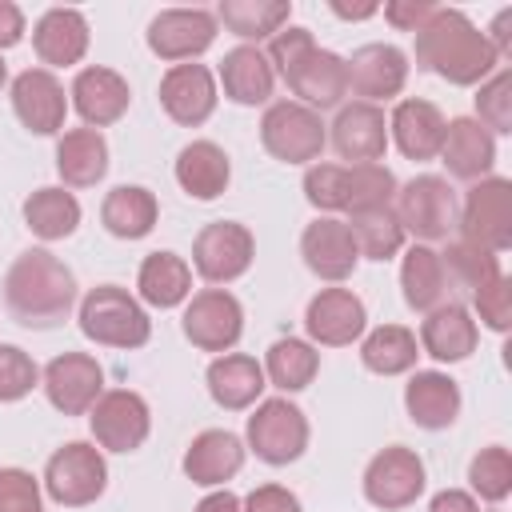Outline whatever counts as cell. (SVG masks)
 <instances>
[{
	"mask_svg": "<svg viewBox=\"0 0 512 512\" xmlns=\"http://www.w3.org/2000/svg\"><path fill=\"white\" fill-rule=\"evenodd\" d=\"M400 288H404V304L412 312H432L444 304L448 284H444V268H440V252L432 244H412L400 260Z\"/></svg>",
	"mask_w": 512,
	"mask_h": 512,
	"instance_id": "obj_35",
	"label": "cell"
},
{
	"mask_svg": "<svg viewBox=\"0 0 512 512\" xmlns=\"http://www.w3.org/2000/svg\"><path fill=\"white\" fill-rule=\"evenodd\" d=\"M332 148L348 164H380L388 152V116L380 104H340L332 120Z\"/></svg>",
	"mask_w": 512,
	"mask_h": 512,
	"instance_id": "obj_18",
	"label": "cell"
},
{
	"mask_svg": "<svg viewBox=\"0 0 512 512\" xmlns=\"http://www.w3.org/2000/svg\"><path fill=\"white\" fill-rule=\"evenodd\" d=\"M440 268H444L448 292H460L472 300L484 284H492L500 276V256H492L468 240H448V248L440 252Z\"/></svg>",
	"mask_w": 512,
	"mask_h": 512,
	"instance_id": "obj_40",
	"label": "cell"
},
{
	"mask_svg": "<svg viewBox=\"0 0 512 512\" xmlns=\"http://www.w3.org/2000/svg\"><path fill=\"white\" fill-rule=\"evenodd\" d=\"M40 384L56 412L88 416L92 404L104 396V368L88 352H64V356L48 360V368L40 372Z\"/></svg>",
	"mask_w": 512,
	"mask_h": 512,
	"instance_id": "obj_14",
	"label": "cell"
},
{
	"mask_svg": "<svg viewBox=\"0 0 512 512\" xmlns=\"http://www.w3.org/2000/svg\"><path fill=\"white\" fill-rule=\"evenodd\" d=\"M368 328V308L364 300L352 292V288H320L308 308H304V332H308V344H320V348H344L352 340H360Z\"/></svg>",
	"mask_w": 512,
	"mask_h": 512,
	"instance_id": "obj_15",
	"label": "cell"
},
{
	"mask_svg": "<svg viewBox=\"0 0 512 512\" xmlns=\"http://www.w3.org/2000/svg\"><path fill=\"white\" fill-rule=\"evenodd\" d=\"M208 380V396L224 408V412H244L252 404H260L268 380H264V364L248 352H224L208 364L204 372Z\"/></svg>",
	"mask_w": 512,
	"mask_h": 512,
	"instance_id": "obj_26",
	"label": "cell"
},
{
	"mask_svg": "<svg viewBox=\"0 0 512 512\" xmlns=\"http://www.w3.org/2000/svg\"><path fill=\"white\" fill-rule=\"evenodd\" d=\"M492 512H500V508H492Z\"/></svg>",
	"mask_w": 512,
	"mask_h": 512,
	"instance_id": "obj_57",
	"label": "cell"
},
{
	"mask_svg": "<svg viewBox=\"0 0 512 512\" xmlns=\"http://www.w3.org/2000/svg\"><path fill=\"white\" fill-rule=\"evenodd\" d=\"M300 256L308 264V272H316L320 280L328 284H340L356 272L360 264V252H356V240L348 232L344 220L336 216H316L304 232H300Z\"/></svg>",
	"mask_w": 512,
	"mask_h": 512,
	"instance_id": "obj_22",
	"label": "cell"
},
{
	"mask_svg": "<svg viewBox=\"0 0 512 512\" xmlns=\"http://www.w3.org/2000/svg\"><path fill=\"white\" fill-rule=\"evenodd\" d=\"M304 200L316 212H348V164H308L304 172Z\"/></svg>",
	"mask_w": 512,
	"mask_h": 512,
	"instance_id": "obj_45",
	"label": "cell"
},
{
	"mask_svg": "<svg viewBox=\"0 0 512 512\" xmlns=\"http://www.w3.org/2000/svg\"><path fill=\"white\" fill-rule=\"evenodd\" d=\"M220 84H224V96L232 104L256 108V104H268V96L276 88V72H272L268 56L256 44H240V48L224 52V60H220Z\"/></svg>",
	"mask_w": 512,
	"mask_h": 512,
	"instance_id": "obj_30",
	"label": "cell"
},
{
	"mask_svg": "<svg viewBox=\"0 0 512 512\" xmlns=\"http://www.w3.org/2000/svg\"><path fill=\"white\" fill-rule=\"evenodd\" d=\"M332 12L340 20H368V16L380 12V4H344V0H332Z\"/></svg>",
	"mask_w": 512,
	"mask_h": 512,
	"instance_id": "obj_55",
	"label": "cell"
},
{
	"mask_svg": "<svg viewBox=\"0 0 512 512\" xmlns=\"http://www.w3.org/2000/svg\"><path fill=\"white\" fill-rule=\"evenodd\" d=\"M216 76L204 64H172L160 76V108L180 128H196L216 112Z\"/></svg>",
	"mask_w": 512,
	"mask_h": 512,
	"instance_id": "obj_21",
	"label": "cell"
},
{
	"mask_svg": "<svg viewBox=\"0 0 512 512\" xmlns=\"http://www.w3.org/2000/svg\"><path fill=\"white\" fill-rule=\"evenodd\" d=\"M436 12L432 0H388L384 4V20L396 28V32H420V24Z\"/></svg>",
	"mask_w": 512,
	"mask_h": 512,
	"instance_id": "obj_50",
	"label": "cell"
},
{
	"mask_svg": "<svg viewBox=\"0 0 512 512\" xmlns=\"http://www.w3.org/2000/svg\"><path fill=\"white\" fill-rule=\"evenodd\" d=\"M232 180V164L228 152L212 140H192L176 152V184L192 196V200H216L224 196Z\"/></svg>",
	"mask_w": 512,
	"mask_h": 512,
	"instance_id": "obj_31",
	"label": "cell"
},
{
	"mask_svg": "<svg viewBox=\"0 0 512 512\" xmlns=\"http://www.w3.org/2000/svg\"><path fill=\"white\" fill-rule=\"evenodd\" d=\"M416 356H420L416 332L404 328V324H380L360 344V360L376 376H404V372L416 368Z\"/></svg>",
	"mask_w": 512,
	"mask_h": 512,
	"instance_id": "obj_38",
	"label": "cell"
},
{
	"mask_svg": "<svg viewBox=\"0 0 512 512\" xmlns=\"http://www.w3.org/2000/svg\"><path fill=\"white\" fill-rule=\"evenodd\" d=\"M248 448L272 464V468H284L292 460L304 456L308 448V416L288 400V396H272V400H260L256 412L248 416Z\"/></svg>",
	"mask_w": 512,
	"mask_h": 512,
	"instance_id": "obj_9",
	"label": "cell"
},
{
	"mask_svg": "<svg viewBox=\"0 0 512 512\" xmlns=\"http://www.w3.org/2000/svg\"><path fill=\"white\" fill-rule=\"evenodd\" d=\"M76 320H80V332L104 348H144L152 336V320L144 304L120 284L88 288L76 308Z\"/></svg>",
	"mask_w": 512,
	"mask_h": 512,
	"instance_id": "obj_4",
	"label": "cell"
},
{
	"mask_svg": "<svg viewBox=\"0 0 512 512\" xmlns=\"http://www.w3.org/2000/svg\"><path fill=\"white\" fill-rule=\"evenodd\" d=\"M348 92L360 96L364 104H380L404 92L408 84V56L396 44H360L344 60Z\"/></svg>",
	"mask_w": 512,
	"mask_h": 512,
	"instance_id": "obj_17",
	"label": "cell"
},
{
	"mask_svg": "<svg viewBox=\"0 0 512 512\" xmlns=\"http://www.w3.org/2000/svg\"><path fill=\"white\" fill-rule=\"evenodd\" d=\"M56 172L68 188H92L108 172V140L96 128H68L56 140Z\"/></svg>",
	"mask_w": 512,
	"mask_h": 512,
	"instance_id": "obj_32",
	"label": "cell"
},
{
	"mask_svg": "<svg viewBox=\"0 0 512 512\" xmlns=\"http://www.w3.org/2000/svg\"><path fill=\"white\" fill-rule=\"evenodd\" d=\"M212 16L244 44H252V40L260 44V40H272L288 24L292 4L288 0H220V8Z\"/></svg>",
	"mask_w": 512,
	"mask_h": 512,
	"instance_id": "obj_36",
	"label": "cell"
},
{
	"mask_svg": "<svg viewBox=\"0 0 512 512\" xmlns=\"http://www.w3.org/2000/svg\"><path fill=\"white\" fill-rule=\"evenodd\" d=\"M136 292L152 308H176L192 296V264L176 252H148L136 272Z\"/></svg>",
	"mask_w": 512,
	"mask_h": 512,
	"instance_id": "obj_34",
	"label": "cell"
},
{
	"mask_svg": "<svg viewBox=\"0 0 512 512\" xmlns=\"http://www.w3.org/2000/svg\"><path fill=\"white\" fill-rule=\"evenodd\" d=\"M428 512H480V504H476V496L464 492V488H444V492L432 496Z\"/></svg>",
	"mask_w": 512,
	"mask_h": 512,
	"instance_id": "obj_52",
	"label": "cell"
},
{
	"mask_svg": "<svg viewBox=\"0 0 512 512\" xmlns=\"http://www.w3.org/2000/svg\"><path fill=\"white\" fill-rule=\"evenodd\" d=\"M440 160H444L448 176L476 184V180L492 176V164H496V136H492L488 128H480L472 116H456V120L444 124Z\"/></svg>",
	"mask_w": 512,
	"mask_h": 512,
	"instance_id": "obj_25",
	"label": "cell"
},
{
	"mask_svg": "<svg viewBox=\"0 0 512 512\" xmlns=\"http://www.w3.org/2000/svg\"><path fill=\"white\" fill-rule=\"evenodd\" d=\"M396 188L400 184L384 164H348V216L372 212V208H392Z\"/></svg>",
	"mask_w": 512,
	"mask_h": 512,
	"instance_id": "obj_43",
	"label": "cell"
},
{
	"mask_svg": "<svg viewBox=\"0 0 512 512\" xmlns=\"http://www.w3.org/2000/svg\"><path fill=\"white\" fill-rule=\"evenodd\" d=\"M424 484H428L424 460L404 444H392V448L376 452L364 468V500L372 508H384V512L416 504Z\"/></svg>",
	"mask_w": 512,
	"mask_h": 512,
	"instance_id": "obj_12",
	"label": "cell"
},
{
	"mask_svg": "<svg viewBox=\"0 0 512 512\" xmlns=\"http://www.w3.org/2000/svg\"><path fill=\"white\" fill-rule=\"evenodd\" d=\"M416 64L456 88H472L500 68V56L460 8H436L416 32Z\"/></svg>",
	"mask_w": 512,
	"mask_h": 512,
	"instance_id": "obj_1",
	"label": "cell"
},
{
	"mask_svg": "<svg viewBox=\"0 0 512 512\" xmlns=\"http://www.w3.org/2000/svg\"><path fill=\"white\" fill-rule=\"evenodd\" d=\"M24 40V12L12 0H0V52Z\"/></svg>",
	"mask_w": 512,
	"mask_h": 512,
	"instance_id": "obj_51",
	"label": "cell"
},
{
	"mask_svg": "<svg viewBox=\"0 0 512 512\" xmlns=\"http://www.w3.org/2000/svg\"><path fill=\"white\" fill-rule=\"evenodd\" d=\"M68 96H72V108L84 120V128H96V132L108 128V124H116L128 112V104H132L128 80L116 68H104V64L80 68L76 80H72V88H68Z\"/></svg>",
	"mask_w": 512,
	"mask_h": 512,
	"instance_id": "obj_20",
	"label": "cell"
},
{
	"mask_svg": "<svg viewBox=\"0 0 512 512\" xmlns=\"http://www.w3.org/2000/svg\"><path fill=\"white\" fill-rule=\"evenodd\" d=\"M392 212L404 228V236H416L420 244H432V240H448V232L456 228V192L444 176H412L408 184L396 188V200H392Z\"/></svg>",
	"mask_w": 512,
	"mask_h": 512,
	"instance_id": "obj_7",
	"label": "cell"
},
{
	"mask_svg": "<svg viewBox=\"0 0 512 512\" xmlns=\"http://www.w3.org/2000/svg\"><path fill=\"white\" fill-rule=\"evenodd\" d=\"M32 48H36L40 64H48V72L80 64L84 52H88V20H84V12L48 8L32 28Z\"/></svg>",
	"mask_w": 512,
	"mask_h": 512,
	"instance_id": "obj_28",
	"label": "cell"
},
{
	"mask_svg": "<svg viewBox=\"0 0 512 512\" xmlns=\"http://www.w3.org/2000/svg\"><path fill=\"white\" fill-rule=\"evenodd\" d=\"M260 144L280 164H316L328 144V124L296 100H276L260 116Z\"/></svg>",
	"mask_w": 512,
	"mask_h": 512,
	"instance_id": "obj_5",
	"label": "cell"
},
{
	"mask_svg": "<svg viewBox=\"0 0 512 512\" xmlns=\"http://www.w3.org/2000/svg\"><path fill=\"white\" fill-rule=\"evenodd\" d=\"M484 36H488V44L500 60L512 56V8H500L496 20H492V32H484Z\"/></svg>",
	"mask_w": 512,
	"mask_h": 512,
	"instance_id": "obj_53",
	"label": "cell"
},
{
	"mask_svg": "<svg viewBox=\"0 0 512 512\" xmlns=\"http://www.w3.org/2000/svg\"><path fill=\"white\" fill-rule=\"evenodd\" d=\"M24 224L40 240H64L80 228V200L68 188H36L24 200Z\"/></svg>",
	"mask_w": 512,
	"mask_h": 512,
	"instance_id": "obj_39",
	"label": "cell"
},
{
	"mask_svg": "<svg viewBox=\"0 0 512 512\" xmlns=\"http://www.w3.org/2000/svg\"><path fill=\"white\" fill-rule=\"evenodd\" d=\"M36 384H40L36 360L24 348H16V344H0V404L24 400Z\"/></svg>",
	"mask_w": 512,
	"mask_h": 512,
	"instance_id": "obj_46",
	"label": "cell"
},
{
	"mask_svg": "<svg viewBox=\"0 0 512 512\" xmlns=\"http://www.w3.org/2000/svg\"><path fill=\"white\" fill-rule=\"evenodd\" d=\"M4 304L24 328H56L76 308V276L48 248H28L4 276Z\"/></svg>",
	"mask_w": 512,
	"mask_h": 512,
	"instance_id": "obj_2",
	"label": "cell"
},
{
	"mask_svg": "<svg viewBox=\"0 0 512 512\" xmlns=\"http://www.w3.org/2000/svg\"><path fill=\"white\" fill-rule=\"evenodd\" d=\"M476 340H480V328L472 320V312L464 304H440L432 312H424V324H420V352L440 360V364H460L476 352Z\"/></svg>",
	"mask_w": 512,
	"mask_h": 512,
	"instance_id": "obj_23",
	"label": "cell"
},
{
	"mask_svg": "<svg viewBox=\"0 0 512 512\" xmlns=\"http://www.w3.org/2000/svg\"><path fill=\"white\" fill-rule=\"evenodd\" d=\"M252 256H256V240L240 220H212L192 240V268L212 288L240 280L252 268Z\"/></svg>",
	"mask_w": 512,
	"mask_h": 512,
	"instance_id": "obj_10",
	"label": "cell"
},
{
	"mask_svg": "<svg viewBox=\"0 0 512 512\" xmlns=\"http://www.w3.org/2000/svg\"><path fill=\"white\" fill-rule=\"evenodd\" d=\"M160 220V204L144 184H116L100 204V224L116 240H144Z\"/></svg>",
	"mask_w": 512,
	"mask_h": 512,
	"instance_id": "obj_33",
	"label": "cell"
},
{
	"mask_svg": "<svg viewBox=\"0 0 512 512\" xmlns=\"http://www.w3.org/2000/svg\"><path fill=\"white\" fill-rule=\"evenodd\" d=\"M108 488V464L96 444L68 440L60 444L44 464V492L64 508L96 504Z\"/></svg>",
	"mask_w": 512,
	"mask_h": 512,
	"instance_id": "obj_8",
	"label": "cell"
},
{
	"mask_svg": "<svg viewBox=\"0 0 512 512\" xmlns=\"http://www.w3.org/2000/svg\"><path fill=\"white\" fill-rule=\"evenodd\" d=\"M268 64L272 72L284 76V84L292 88L296 104L324 112V108H340L348 96V76H344V56H336L332 48H320L312 40L308 28L284 24L272 40H268Z\"/></svg>",
	"mask_w": 512,
	"mask_h": 512,
	"instance_id": "obj_3",
	"label": "cell"
},
{
	"mask_svg": "<svg viewBox=\"0 0 512 512\" xmlns=\"http://www.w3.org/2000/svg\"><path fill=\"white\" fill-rule=\"evenodd\" d=\"M444 112L432 104V100H400L388 116V136L396 140V148L408 156V160H432L440 156V144H444Z\"/></svg>",
	"mask_w": 512,
	"mask_h": 512,
	"instance_id": "obj_29",
	"label": "cell"
},
{
	"mask_svg": "<svg viewBox=\"0 0 512 512\" xmlns=\"http://www.w3.org/2000/svg\"><path fill=\"white\" fill-rule=\"evenodd\" d=\"M12 112L16 120L36 132V136H56L64 132V116H68V96L64 84L48 72V68H24L12 80Z\"/></svg>",
	"mask_w": 512,
	"mask_h": 512,
	"instance_id": "obj_19",
	"label": "cell"
},
{
	"mask_svg": "<svg viewBox=\"0 0 512 512\" xmlns=\"http://www.w3.org/2000/svg\"><path fill=\"white\" fill-rule=\"evenodd\" d=\"M244 440L228 428H204L184 452V476L200 488H220L244 468Z\"/></svg>",
	"mask_w": 512,
	"mask_h": 512,
	"instance_id": "obj_24",
	"label": "cell"
},
{
	"mask_svg": "<svg viewBox=\"0 0 512 512\" xmlns=\"http://www.w3.org/2000/svg\"><path fill=\"white\" fill-rule=\"evenodd\" d=\"M472 308H476V316H480L484 328L508 332V328H512V280L500 272L492 284H484V288L472 296Z\"/></svg>",
	"mask_w": 512,
	"mask_h": 512,
	"instance_id": "obj_47",
	"label": "cell"
},
{
	"mask_svg": "<svg viewBox=\"0 0 512 512\" xmlns=\"http://www.w3.org/2000/svg\"><path fill=\"white\" fill-rule=\"evenodd\" d=\"M180 324H184V336L192 340V348L224 356L244 336V308L228 288H204V292L188 296Z\"/></svg>",
	"mask_w": 512,
	"mask_h": 512,
	"instance_id": "obj_11",
	"label": "cell"
},
{
	"mask_svg": "<svg viewBox=\"0 0 512 512\" xmlns=\"http://www.w3.org/2000/svg\"><path fill=\"white\" fill-rule=\"evenodd\" d=\"M320 372V352L316 344L300 340V336H280L272 340L268 356H264V380L280 392H304Z\"/></svg>",
	"mask_w": 512,
	"mask_h": 512,
	"instance_id": "obj_37",
	"label": "cell"
},
{
	"mask_svg": "<svg viewBox=\"0 0 512 512\" xmlns=\"http://www.w3.org/2000/svg\"><path fill=\"white\" fill-rule=\"evenodd\" d=\"M404 412L416 428L440 432V428L456 424V416H460V384L436 368L412 372V380L404 384Z\"/></svg>",
	"mask_w": 512,
	"mask_h": 512,
	"instance_id": "obj_27",
	"label": "cell"
},
{
	"mask_svg": "<svg viewBox=\"0 0 512 512\" xmlns=\"http://www.w3.org/2000/svg\"><path fill=\"white\" fill-rule=\"evenodd\" d=\"M216 40V16L208 8H164L148 24V48L168 64H192Z\"/></svg>",
	"mask_w": 512,
	"mask_h": 512,
	"instance_id": "obj_16",
	"label": "cell"
},
{
	"mask_svg": "<svg viewBox=\"0 0 512 512\" xmlns=\"http://www.w3.org/2000/svg\"><path fill=\"white\" fill-rule=\"evenodd\" d=\"M480 128H488L492 136H508L512 132V72L508 68H496L480 92H476V116H472Z\"/></svg>",
	"mask_w": 512,
	"mask_h": 512,
	"instance_id": "obj_44",
	"label": "cell"
},
{
	"mask_svg": "<svg viewBox=\"0 0 512 512\" xmlns=\"http://www.w3.org/2000/svg\"><path fill=\"white\" fill-rule=\"evenodd\" d=\"M348 232L356 240V252L368 256V260H392L396 252H404V228L396 220L392 208H372V212H352L348 220Z\"/></svg>",
	"mask_w": 512,
	"mask_h": 512,
	"instance_id": "obj_41",
	"label": "cell"
},
{
	"mask_svg": "<svg viewBox=\"0 0 512 512\" xmlns=\"http://www.w3.org/2000/svg\"><path fill=\"white\" fill-rule=\"evenodd\" d=\"M460 240L500 256L512 248V180L484 176L464 192V204L456 212Z\"/></svg>",
	"mask_w": 512,
	"mask_h": 512,
	"instance_id": "obj_6",
	"label": "cell"
},
{
	"mask_svg": "<svg viewBox=\"0 0 512 512\" xmlns=\"http://www.w3.org/2000/svg\"><path fill=\"white\" fill-rule=\"evenodd\" d=\"M0 512H44L40 480L24 468H0Z\"/></svg>",
	"mask_w": 512,
	"mask_h": 512,
	"instance_id": "obj_48",
	"label": "cell"
},
{
	"mask_svg": "<svg viewBox=\"0 0 512 512\" xmlns=\"http://www.w3.org/2000/svg\"><path fill=\"white\" fill-rule=\"evenodd\" d=\"M88 428L104 452H136L152 432L148 400L132 388H112L92 404Z\"/></svg>",
	"mask_w": 512,
	"mask_h": 512,
	"instance_id": "obj_13",
	"label": "cell"
},
{
	"mask_svg": "<svg viewBox=\"0 0 512 512\" xmlns=\"http://www.w3.org/2000/svg\"><path fill=\"white\" fill-rule=\"evenodd\" d=\"M468 484H472V496H480L488 504L508 500V492H512V452L500 448V444L480 448L468 464Z\"/></svg>",
	"mask_w": 512,
	"mask_h": 512,
	"instance_id": "obj_42",
	"label": "cell"
},
{
	"mask_svg": "<svg viewBox=\"0 0 512 512\" xmlns=\"http://www.w3.org/2000/svg\"><path fill=\"white\" fill-rule=\"evenodd\" d=\"M4 80H8V68H4V60H0V88H4Z\"/></svg>",
	"mask_w": 512,
	"mask_h": 512,
	"instance_id": "obj_56",
	"label": "cell"
},
{
	"mask_svg": "<svg viewBox=\"0 0 512 512\" xmlns=\"http://www.w3.org/2000/svg\"><path fill=\"white\" fill-rule=\"evenodd\" d=\"M240 512H304L296 492H288L284 484H260L240 500Z\"/></svg>",
	"mask_w": 512,
	"mask_h": 512,
	"instance_id": "obj_49",
	"label": "cell"
},
{
	"mask_svg": "<svg viewBox=\"0 0 512 512\" xmlns=\"http://www.w3.org/2000/svg\"><path fill=\"white\" fill-rule=\"evenodd\" d=\"M192 512H240V496L228 492V488H216V492H208Z\"/></svg>",
	"mask_w": 512,
	"mask_h": 512,
	"instance_id": "obj_54",
	"label": "cell"
}]
</instances>
